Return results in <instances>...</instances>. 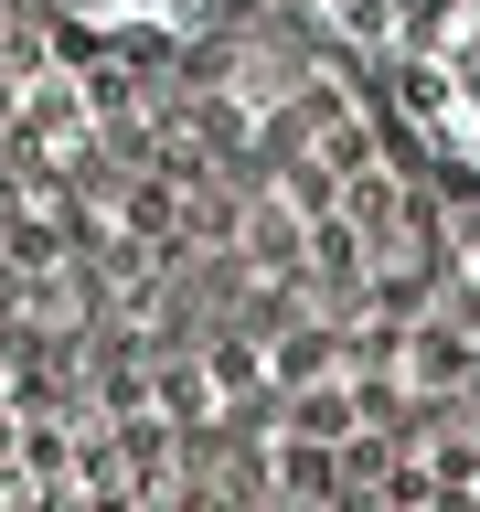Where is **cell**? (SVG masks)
Here are the masks:
<instances>
[{"label": "cell", "mask_w": 480, "mask_h": 512, "mask_svg": "<svg viewBox=\"0 0 480 512\" xmlns=\"http://www.w3.org/2000/svg\"><path fill=\"white\" fill-rule=\"evenodd\" d=\"M54 11L96 43H182L214 22V0H54Z\"/></svg>", "instance_id": "7a4b0ae2"}, {"label": "cell", "mask_w": 480, "mask_h": 512, "mask_svg": "<svg viewBox=\"0 0 480 512\" xmlns=\"http://www.w3.org/2000/svg\"><path fill=\"white\" fill-rule=\"evenodd\" d=\"M416 118L459 171H480V0H448L416 43Z\"/></svg>", "instance_id": "6da1fadb"}]
</instances>
